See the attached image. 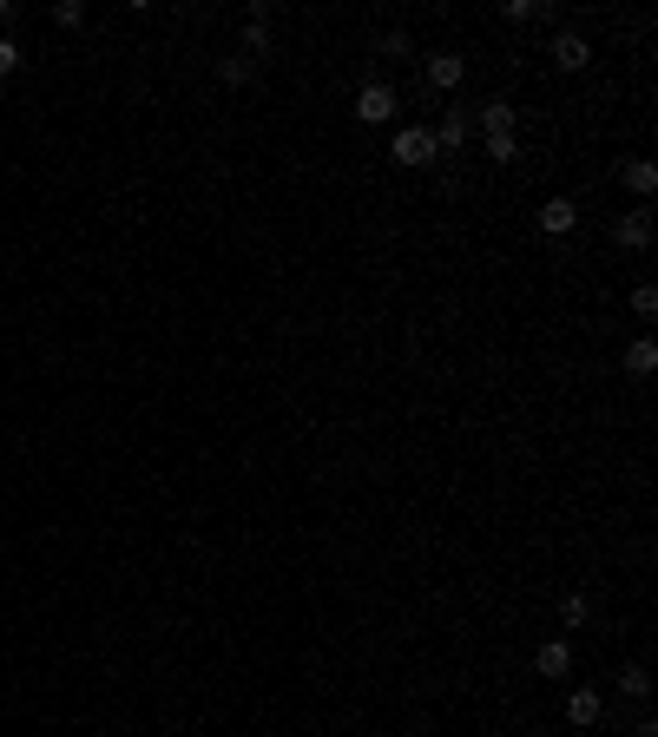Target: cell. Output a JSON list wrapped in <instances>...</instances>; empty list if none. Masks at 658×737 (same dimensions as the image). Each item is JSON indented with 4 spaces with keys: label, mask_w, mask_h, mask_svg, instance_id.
<instances>
[{
    "label": "cell",
    "mask_w": 658,
    "mask_h": 737,
    "mask_svg": "<svg viewBox=\"0 0 658 737\" xmlns=\"http://www.w3.org/2000/svg\"><path fill=\"white\" fill-rule=\"evenodd\" d=\"M395 112H402V99H395L389 79H369V86L356 93V119H362V126H389Z\"/></svg>",
    "instance_id": "1"
},
{
    "label": "cell",
    "mask_w": 658,
    "mask_h": 737,
    "mask_svg": "<svg viewBox=\"0 0 658 737\" xmlns=\"http://www.w3.org/2000/svg\"><path fill=\"white\" fill-rule=\"evenodd\" d=\"M389 158H395V165H435V132H428V126H395Z\"/></svg>",
    "instance_id": "2"
},
{
    "label": "cell",
    "mask_w": 658,
    "mask_h": 737,
    "mask_svg": "<svg viewBox=\"0 0 658 737\" xmlns=\"http://www.w3.org/2000/svg\"><path fill=\"white\" fill-rule=\"evenodd\" d=\"M612 244L619 251H652V211H619L612 218Z\"/></svg>",
    "instance_id": "3"
},
{
    "label": "cell",
    "mask_w": 658,
    "mask_h": 737,
    "mask_svg": "<svg viewBox=\"0 0 658 737\" xmlns=\"http://www.w3.org/2000/svg\"><path fill=\"white\" fill-rule=\"evenodd\" d=\"M553 66H560V73H586V66H593V47H586L580 33H553Z\"/></svg>",
    "instance_id": "4"
},
{
    "label": "cell",
    "mask_w": 658,
    "mask_h": 737,
    "mask_svg": "<svg viewBox=\"0 0 658 737\" xmlns=\"http://www.w3.org/2000/svg\"><path fill=\"white\" fill-rule=\"evenodd\" d=\"M606 718V698H599L593 685H580V691H566V724H580V731H593V724Z\"/></svg>",
    "instance_id": "5"
},
{
    "label": "cell",
    "mask_w": 658,
    "mask_h": 737,
    "mask_svg": "<svg viewBox=\"0 0 658 737\" xmlns=\"http://www.w3.org/2000/svg\"><path fill=\"white\" fill-rule=\"evenodd\" d=\"M461 79H468V60H461V53H428V86H435V93H455Z\"/></svg>",
    "instance_id": "6"
},
{
    "label": "cell",
    "mask_w": 658,
    "mask_h": 737,
    "mask_svg": "<svg viewBox=\"0 0 658 737\" xmlns=\"http://www.w3.org/2000/svg\"><path fill=\"white\" fill-rule=\"evenodd\" d=\"M533 672H540V678H566V672H573V639H547L540 652H533Z\"/></svg>",
    "instance_id": "7"
},
{
    "label": "cell",
    "mask_w": 658,
    "mask_h": 737,
    "mask_svg": "<svg viewBox=\"0 0 658 737\" xmlns=\"http://www.w3.org/2000/svg\"><path fill=\"white\" fill-rule=\"evenodd\" d=\"M468 132H474V119H468V112H441V126H435V158L441 152H461V145H468Z\"/></svg>",
    "instance_id": "8"
},
{
    "label": "cell",
    "mask_w": 658,
    "mask_h": 737,
    "mask_svg": "<svg viewBox=\"0 0 658 737\" xmlns=\"http://www.w3.org/2000/svg\"><path fill=\"white\" fill-rule=\"evenodd\" d=\"M573 224H580V211H573V198H547V204H540V231H547V237H566V231H573Z\"/></svg>",
    "instance_id": "9"
},
{
    "label": "cell",
    "mask_w": 658,
    "mask_h": 737,
    "mask_svg": "<svg viewBox=\"0 0 658 737\" xmlns=\"http://www.w3.org/2000/svg\"><path fill=\"white\" fill-rule=\"evenodd\" d=\"M514 132V106L507 99H481V139H507Z\"/></svg>",
    "instance_id": "10"
},
{
    "label": "cell",
    "mask_w": 658,
    "mask_h": 737,
    "mask_svg": "<svg viewBox=\"0 0 658 737\" xmlns=\"http://www.w3.org/2000/svg\"><path fill=\"white\" fill-rule=\"evenodd\" d=\"M619 178H626V191H639V198L658 191V165H652V158H626V172H619Z\"/></svg>",
    "instance_id": "11"
},
{
    "label": "cell",
    "mask_w": 658,
    "mask_h": 737,
    "mask_svg": "<svg viewBox=\"0 0 658 737\" xmlns=\"http://www.w3.org/2000/svg\"><path fill=\"white\" fill-rule=\"evenodd\" d=\"M652 369H658V343H652V336H639V343L626 349V376H632V382H645Z\"/></svg>",
    "instance_id": "12"
},
{
    "label": "cell",
    "mask_w": 658,
    "mask_h": 737,
    "mask_svg": "<svg viewBox=\"0 0 658 737\" xmlns=\"http://www.w3.org/2000/svg\"><path fill=\"white\" fill-rule=\"evenodd\" d=\"M244 53H251V66L270 53V20H244Z\"/></svg>",
    "instance_id": "13"
},
{
    "label": "cell",
    "mask_w": 658,
    "mask_h": 737,
    "mask_svg": "<svg viewBox=\"0 0 658 737\" xmlns=\"http://www.w3.org/2000/svg\"><path fill=\"white\" fill-rule=\"evenodd\" d=\"M619 691H626V698H645V691H652V672H645L639 659H632V665H619Z\"/></svg>",
    "instance_id": "14"
},
{
    "label": "cell",
    "mask_w": 658,
    "mask_h": 737,
    "mask_svg": "<svg viewBox=\"0 0 658 737\" xmlns=\"http://www.w3.org/2000/svg\"><path fill=\"white\" fill-rule=\"evenodd\" d=\"M501 20H507V27H520V20H553V7H533V0H507Z\"/></svg>",
    "instance_id": "15"
},
{
    "label": "cell",
    "mask_w": 658,
    "mask_h": 737,
    "mask_svg": "<svg viewBox=\"0 0 658 737\" xmlns=\"http://www.w3.org/2000/svg\"><path fill=\"white\" fill-rule=\"evenodd\" d=\"M586 612H593V606H586V593H566V599H560V626H566V632H580V626H586Z\"/></svg>",
    "instance_id": "16"
},
{
    "label": "cell",
    "mask_w": 658,
    "mask_h": 737,
    "mask_svg": "<svg viewBox=\"0 0 658 737\" xmlns=\"http://www.w3.org/2000/svg\"><path fill=\"white\" fill-rule=\"evenodd\" d=\"M251 73H257V66L244 60V53H231V60H218V79H224V86H244V79H251Z\"/></svg>",
    "instance_id": "17"
},
{
    "label": "cell",
    "mask_w": 658,
    "mask_h": 737,
    "mask_svg": "<svg viewBox=\"0 0 658 737\" xmlns=\"http://www.w3.org/2000/svg\"><path fill=\"white\" fill-rule=\"evenodd\" d=\"M487 158H494V165H514V158H520V139H514V132H507V139H487Z\"/></svg>",
    "instance_id": "18"
},
{
    "label": "cell",
    "mask_w": 658,
    "mask_h": 737,
    "mask_svg": "<svg viewBox=\"0 0 658 737\" xmlns=\"http://www.w3.org/2000/svg\"><path fill=\"white\" fill-rule=\"evenodd\" d=\"M20 60H27V47H20V40H7V33H0V79L14 73V66H20Z\"/></svg>",
    "instance_id": "19"
},
{
    "label": "cell",
    "mask_w": 658,
    "mask_h": 737,
    "mask_svg": "<svg viewBox=\"0 0 658 737\" xmlns=\"http://www.w3.org/2000/svg\"><path fill=\"white\" fill-rule=\"evenodd\" d=\"M632 316H658V290H652V283H639V290H632Z\"/></svg>",
    "instance_id": "20"
},
{
    "label": "cell",
    "mask_w": 658,
    "mask_h": 737,
    "mask_svg": "<svg viewBox=\"0 0 658 737\" xmlns=\"http://www.w3.org/2000/svg\"><path fill=\"white\" fill-rule=\"evenodd\" d=\"M79 20H86V7H79V0H60V7H53V27H79Z\"/></svg>",
    "instance_id": "21"
},
{
    "label": "cell",
    "mask_w": 658,
    "mask_h": 737,
    "mask_svg": "<svg viewBox=\"0 0 658 737\" xmlns=\"http://www.w3.org/2000/svg\"><path fill=\"white\" fill-rule=\"evenodd\" d=\"M632 737H658V718H652V711H645V718L632 724Z\"/></svg>",
    "instance_id": "22"
},
{
    "label": "cell",
    "mask_w": 658,
    "mask_h": 737,
    "mask_svg": "<svg viewBox=\"0 0 658 737\" xmlns=\"http://www.w3.org/2000/svg\"><path fill=\"white\" fill-rule=\"evenodd\" d=\"M0 20H7V0H0Z\"/></svg>",
    "instance_id": "23"
}]
</instances>
